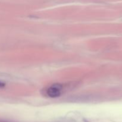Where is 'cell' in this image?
Listing matches in <instances>:
<instances>
[{
	"instance_id": "1",
	"label": "cell",
	"mask_w": 122,
	"mask_h": 122,
	"mask_svg": "<svg viewBox=\"0 0 122 122\" xmlns=\"http://www.w3.org/2000/svg\"><path fill=\"white\" fill-rule=\"evenodd\" d=\"M63 91V86L61 84L54 83L48 86L44 90V94L52 98H57L61 95Z\"/></svg>"
},
{
	"instance_id": "2",
	"label": "cell",
	"mask_w": 122,
	"mask_h": 122,
	"mask_svg": "<svg viewBox=\"0 0 122 122\" xmlns=\"http://www.w3.org/2000/svg\"><path fill=\"white\" fill-rule=\"evenodd\" d=\"M4 86H5V83H4L3 82L0 81V88H2V87H4Z\"/></svg>"
}]
</instances>
